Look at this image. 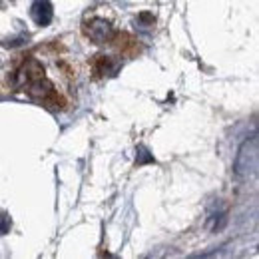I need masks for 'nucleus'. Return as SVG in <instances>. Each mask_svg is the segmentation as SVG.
<instances>
[{
	"mask_svg": "<svg viewBox=\"0 0 259 259\" xmlns=\"http://www.w3.org/2000/svg\"><path fill=\"white\" fill-rule=\"evenodd\" d=\"M118 68H120V62L114 60V58H110V56H98L96 64H94L96 74H102V76H106V74H116Z\"/></svg>",
	"mask_w": 259,
	"mask_h": 259,
	"instance_id": "f257e3e1",
	"label": "nucleus"
}]
</instances>
